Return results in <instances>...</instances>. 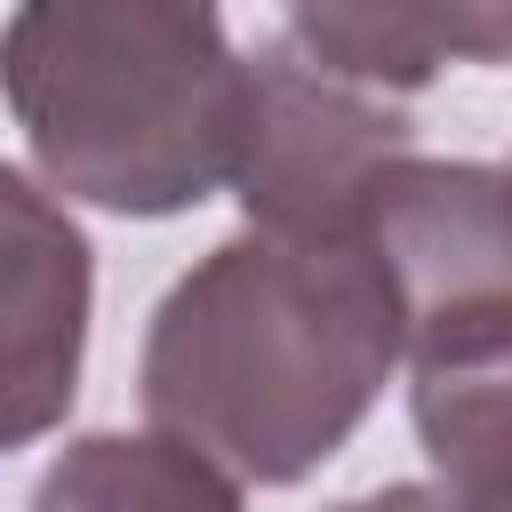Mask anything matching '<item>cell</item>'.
Wrapping results in <instances>:
<instances>
[{
  "mask_svg": "<svg viewBox=\"0 0 512 512\" xmlns=\"http://www.w3.org/2000/svg\"><path fill=\"white\" fill-rule=\"evenodd\" d=\"M392 368L400 312L368 248L232 232L160 296L136 392L152 432L224 480L296 488L368 424Z\"/></svg>",
  "mask_w": 512,
  "mask_h": 512,
  "instance_id": "obj_1",
  "label": "cell"
},
{
  "mask_svg": "<svg viewBox=\"0 0 512 512\" xmlns=\"http://www.w3.org/2000/svg\"><path fill=\"white\" fill-rule=\"evenodd\" d=\"M0 96L64 200L184 216L232 176L248 56L224 0H16Z\"/></svg>",
  "mask_w": 512,
  "mask_h": 512,
  "instance_id": "obj_2",
  "label": "cell"
},
{
  "mask_svg": "<svg viewBox=\"0 0 512 512\" xmlns=\"http://www.w3.org/2000/svg\"><path fill=\"white\" fill-rule=\"evenodd\" d=\"M400 352L416 360V432L440 488L472 512H504V344H512V256H504V176L488 160H400L368 216Z\"/></svg>",
  "mask_w": 512,
  "mask_h": 512,
  "instance_id": "obj_3",
  "label": "cell"
},
{
  "mask_svg": "<svg viewBox=\"0 0 512 512\" xmlns=\"http://www.w3.org/2000/svg\"><path fill=\"white\" fill-rule=\"evenodd\" d=\"M408 152H416V120L400 104L320 72L288 40H264L248 56V96H240V136H232L224 184H232L248 232H264V240L360 248V216Z\"/></svg>",
  "mask_w": 512,
  "mask_h": 512,
  "instance_id": "obj_4",
  "label": "cell"
},
{
  "mask_svg": "<svg viewBox=\"0 0 512 512\" xmlns=\"http://www.w3.org/2000/svg\"><path fill=\"white\" fill-rule=\"evenodd\" d=\"M96 248L24 168L0 160V456L48 440L80 392Z\"/></svg>",
  "mask_w": 512,
  "mask_h": 512,
  "instance_id": "obj_5",
  "label": "cell"
},
{
  "mask_svg": "<svg viewBox=\"0 0 512 512\" xmlns=\"http://www.w3.org/2000/svg\"><path fill=\"white\" fill-rule=\"evenodd\" d=\"M288 48L352 88H432L448 64L512 56V0H280Z\"/></svg>",
  "mask_w": 512,
  "mask_h": 512,
  "instance_id": "obj_6",
  "label": "cell"
},
{
  "mask_svg": "<svg viewBox=\"0 0 512 512\" xmlns=\"http://www.w3.org/2000/svg\"><path fill=\"white\" fill-rule=\"evenodd\" d=\"M24 512H240V480L168 432H80Z\"/></svg>",
  "mask_w": 512,
  "mask_h": 512,
  "instance_id": "obj_7",
  "label": "cell"
},
{
  "mask_svg": "<svg viewBox=\"0 0 512 512\" xmlns=\"http://www.w3.org/2000/svg\"><path fill=\"white\" fill-rule=\"evenodd\" d=\"M328 512H472V504L448 496V488H432V480H392V488L344 496V504H328Z\"/></svg>",
  "mask_w": 512,
  "mask_h": 512,
  "instance_id": "obj_8",
  "label": "cell"
}]
</instances>
